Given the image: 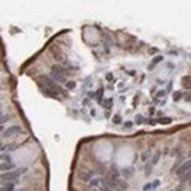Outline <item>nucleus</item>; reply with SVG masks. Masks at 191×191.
<instances>
[{"label":"nucleus","instance_id":"423d86ee","mask_svg":"<svg viewBox=\"0 0 191 191\" xmlns=\"http://www.w3.org/2000/svg\"><path fill=\"white\" fill-rule=\"evenodd\" d=\"M13 169H15V162H13V161L2 162V164H0V170H2V172H11Z\"/></svg>","mask_w":191,"mask_h":191},{"label":"nucleus","instance_id":"4be33fe9","mask_svg":"<svg viewBox=\"0 0 191 191\" xmlns=\"http://www.w3.org/2000/svg\"><path fill=\"white\" fill-rule=\"evenodd\" d=\"M137 123H139V124H140V123H143V116H140V115H139V116H137Z\"/></svg>","mask_w":191,"mask_h":191},{"label":"nucleus","instance_id":"412c9836","mask_svg":"<svg viewBox=\"0 0 191 191\" xmlns=\"http://www.w3.org/2000/svg\"><path fill=\"white\" fill-rule=\"evenodd\" d=\"M158 185H159V180H156V182L151 183V188H158Z\"/></svg>","mask_w":191,"mask_h":191},{"label":"nucleus","instance_id":"aec40b11","mask_svg":"<svg viewBox=\"0 0 191 191\" xmlns=\"http://www.w3.org/2000/svg\"><path fill=\"white\" fill-rule=\"evenodd\" d=\"M151 190V183H146L145 186H143V191H150Z\"/></svg>","mask_w":191,"mask_h":191},{"label":"nucleus","instance_id":"2eb2a0df","mask_svg":"<svg viewBox=\"0 0 191 191\" xmlns=\"http://www.w3.org/2000/svg\"><path fill=\"white\" fill-rule=\"evenodd\" d=\"M121 121H123L121 116H119V115H115V118H113V123H115V124H119Z\"/></svg>","mask_w":191,"mask_h":191},{"label":"nucleus","instance_id":"6ab92c4d","mask_svg":"<svg viewBox=\"0 0 191 191\" xmlns=\"http://www.w3.org/2000/svg\"><path fill=\"white\" fill-rule=\"evenodd\" d=\"M161 61H162V57H161V56H158V57H156V59H155V61H153V62H151V67H153V66H155V64H158V62H161Z\"/></svg>","mask_w":191,"mask_h":191},{"label":"nucleus","instance_id":"5701e85b","mask_svg":"<svg viewBox=\"0 0 191 191\" xmlns=\"http://www.w3.org/2000/svg\"><path fill=\"white\" fill-rule=\"evenodd\" d=\"M3 150H5V145H3V143H0V151H3Z\"/></svg>","mask_w":191,"mask_h":191},{"label":"nucleus","instance_id":"a211bd4d","mask_svg":"<svg viewBox=\"0 0 191 191\" xmlns=\"http://www.w3.org/2000/svg\"><path fill=\"white\" fill-rule=\"evenodd\" d=\"M102 93H104V89L100 88V89L97 91V100H99V102H102Z\"/></svg>","mask_w":191,"mask_h":191},{"label":"nucleus","instance_id":"39448f33","mask_svg":"<svg viewBox=\"0 0 191 191\" xmlns=\"http://www.w3.org/2000/svg\"><path fill=\"white\" fill-rule=\"evenodd\" d=\"M190 166H191V161L188 159L183 166H180V169H178V172H177V174H178L180 177H183L185 174H190Z\"/></svg>","mask_w":191,"mask_h":191},{"label":"nucleus","instance_id":"dca6fc26","mask_svg":"<svg viewBox=\"0 0 191 191\" xmlns=\"http://www.w3.org/2000/svg\"><path fill=\"white\" fill-rule=\"evenodd\" d=\"M93 175H94V172H88L86 175H83V180H86V182H88V180H91V177H93Z\"/></svg>","mask_w":191,"mask_h":191},{"label":"nucleus","instance_id":"6e6552de","mask_svg":"<svg viewBox=\"0 0 191 191\" xmlns=\"http://www.w3.org/2000/svg\"><path fill=\"white\" fill-rule=\"evenodd\" d=\"M10 119H11V115H0V126H3Z\"/></svg>","mask_w":191,"mask_h":191},{"label":"nucleus","instance_id":"f3484780","mask_svg":"<svg viewBox=\"0 0 191 191\" xmlns=\"http://www.w3.org/2000/svg\"><path fill=\"white\" fill-rule=\"evenodd\" d=\"M99 183H100V180H99V178L91 180V186H99Z\"/></svg>","mask_w":191,"mask_h":191},{"label":"nucleus","instance_id":"4468645a","mask_svg":"<svg viewBox=\"0 0 191 191\" xmlns=\"http://www.w3.org/2000/svg\"><path fill=\"white\" fill-rule=\"evenodd\" d=\"M158 121H159V123H162V124H169V123L172 121V119H170V118H162V119H158ZM158 121H156V123H158Z\"/></svg>","mask_w":191,"mask_h":191},{"label":"nucleus","instance_id":"1a4fd4ad","mask_svg":"<svg viewBox=\"0 0 191 191\" xmlns=\"http://www.w3.org/2000/svg\"><path fill=\"white\" fill-rule=\"evenodd\" d=\"M161 158V151H156L155 153V156H153V161H151V166H155L156 162H158V159Z\"/></svg>","mask_w":191,"mask_h":191},{"label":"nucleus","instance_id":"a878e982","mask_svg":"<svg viewBox=\"0 0 191 191\" xmlns=\"http://www.w3.org/2000/svg\"><path fill=\"white\" fill-rule=\"evenodd\" d=\"M0 99H2V97H0Z\"/></svg>","mask_w":191,"mask_h":191},{"label":"nucleus","instance_id":"b1692460","mask_svg":"<svg viewBox=\"0 0 191 191\" xmlns=\"http://www.w3.org/2000/svg\"><path fill=\"white\" fill-rule=\"evenodd\" d=\"M3 131H5V129H3V126H0V134H2Z\"/></svg>","mask_w":191,"mask_h":191},{"label":"nucleus","instance_id":"0eeeda50","mask_svg":"<svg viewBox=\"0 0 191 191\" xmlns=\"http://www.w3.org/2000/svg\"><path fill=\"white\" fill-rule=\"evenodd\" d=\"M15 190V183H8L6 182L3 186H0V191H13Z\"/></svg>","mask_w":191,"mask_h":191},{"label":"nucleus","instance_id":"7ed1b4c3","mask_svg":"<svg viewBox=\"0 0 191 191\" xmlns=\"http://www.w3.org/2000/svg\"><path fill=\"white\" fill-rule=\"evenodd\" d=\"M42 81L45 83V86H46V89H49V91H53V93H59L61 91V88H59V84L56 83V81L53 80L51 77H48V75H42Z\"/></svg>","mask_w":191,"mask_h":191},{"label":"nucleus","instance_id":"9b49d317","mask_svg":"<svg viewBox=\"0 0 191 191\" xmlns=\"http://www.w3.org/2000/svg\"><path fill=\"white\" fill-rule=\"evenodd\" d=\"M18 148V145H16V143H11V145H6L5 146V150H8V151H13V150H16Z\"/></svg>","mask_w":191,"mask_h":191},{"label":"nucleus","instance_id":"9d476101","mask_svg":"<svg viewBox=\"0 0 191 191\" xmlns=\"http://www.w3.org/2000/svg\"><path fill=\"white\" fill-rule=\"evenodd\" d=\"M0 159H3V162H10V161H11V158H10L8 153H6V155H2V156H0Z\"/></svg>","mask_w":191,"mask_h":191},{"label":"nucleus","instance_id":"f257e3e1","mask_svg":"<svg viewBox=\"0 0 191 191\" xmlns=\"http://www.w3.org/2000/svg\"><path fill=\"white\" fill-rule=\"evenodd\" d=\"M26 172V169H19V170H15V172H3L0 175V178L3 182H8V183H15L16 180H19V177Z\"/></svg>","mask_w":191,"mask_h":191},{"label":"nucleus","instance_id":"ddd939ff","mask_svg":"<svg viewBox=\"0 0 191 191\" xmlns=\"http://www.w3.org/2000/svg\"><path fill=\"white\" fill-rule=\"evenodd\" d=\"M67 88H69V89H75V86H77V84H75V81H67Z\"/></svg>","mask_w":191,"mask_h":191},{"label":"nucleus","instance_id":"f03ea898","mask_svg":"<svg viewBox=\"0 0 191 191\" xmlns=\"http://www.w3.org/2000/svg\"><path fill=\"white\" fill-rule=\"evenodd\" d=\"M67 75H69V70L62 69L61 66H53V80L54 81H61V83H64Z\"/></svg>","mask_w":191,"mask_h":191},{"label":"nucleus","instance_id":"20e7f679","mask_svg":"<svg viewBox=\"0 0 191 191\" xmlns=\"http://www.w3.org/2000/svg\"><path fill=\"white\" fill-rule=\"evenodd\" d=\"M21 132H22L21 126H10V128H6L5 131H3V135H5V137H13V135L21 134Z\"/></svg>","mask_w":191,"mask_h":191},{"label":"nucleus","instance_id":"f8f14e48","mask_svg":"<svg viewBox=\"0 0 191 191\" xmlns=\"http://www.w3.org/2000/svg\"><path fill=\"white\" fill-rule=\"evenodd\" d=\"M183 86L186 88V89H188L190 88V77H186V78H183Z\"/></svg>","mask_w":191,"mask_h":191},{"label":"nucleus","instance_id":"393cba45","mask_svg":"<svg viewBox=\"0 0 191 191\" xmlns=\"http://www.w3.org/2000/svg\"><path fill=\"white\" fill-rule=\"evenodd\" d=\"M0 115H2V112H0Z\"/></svg>","mask_w":191,"mask_h":191}]
</instances>
